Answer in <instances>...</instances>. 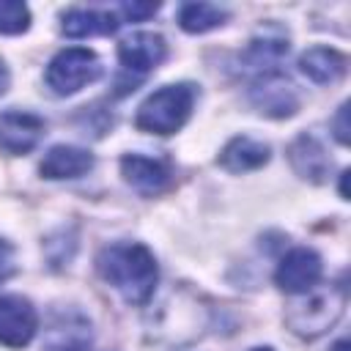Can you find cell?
<instances>
[{
  "instance_id": "1",
  "label": "cell",
  "mask_w": 351,
  "mask_h": 351,
  "mask_svg": "<svg viewBox=\"0 0 351 351\" xmlns=\"http://www.w3.org/2000/svg\"><path fill=\"white\" fill-rule=\"evenodd\" d=\"M96 269L104 282H110L129 304H145L159 280V266L154 252L137 241H118L99 252Z\"/></svg>"
},
{
  "instance_id": "2",
  "label": "cell",
  "mask_w": 351,
  "mask_h": 351,
  "mask_svg": "<svg viewBox=\"0 0 351 351\" xmlns=\"http://www.w3.org/2000/svg\"><path fill=\"white\" fill-rule=\"evenodd\" d=\"M192 104H195V88L186 82H173V85H162L159 90L148 93L145 101L137 107L134 115V126L140 132L148 134H176L192 115Z\"/></svg>"
},
{
  "instance_id": "3",
  "label": "cell",
  "mask_w": 351,
  "mask_h": 351,
  "mask_svg": "<svg viewBox=\"0 0 351 351\" xmlns=\"http://www.w3.org/2000/svg\"><path fill=\"white\" fill-rule=\"evenodd\" d=\"M101 74V60L93 49L88 47H66L60 49L49 66H47V85L58 96H71L99 80Z\"/></svg>"
},
{
  "instance_id": "4",
  "label": "cell",
  "mask_w": 351,
  "mask_h": 351,
  "mask_svg": "<svg viewBox=\"0 0 351 351\" xmlns=\"http://www.w3.org/2000/svg\"><path fill=\"white\" fill-rule=\"evenodd\" d=\"M38 332L36 307L16 293L0 296V346L25 348Z\"/></svg>"
},
{
  "instance_id": "5",
  "label": "cell",
  "mask_w": 351,
  "mask_h": 351,
  "mask_svg": "<svg viewBox=\"0 0 351 351\" xmlns=\"http://www.w3.org/2000/svg\"><path fill=\"white\" fill-rule=\"evenodd\" d=\"M321 258L315 250L310 247H296L291 252L282 255V261L277 263L274 271V282L280 285V291L285 293H307L315 288V282L321 280Z\"/></svg>"
},
{
  "instance_id": "6",
  "label": "cell",
  "mask_w": 351,
  "mask_h": 351,
  "mask_svg": "<svg viewBox=\"0 0 351 351\" xmlns=\"http://www.w3.org/2000/svg\"><path fill=\"white\" fill-rule=\"evenodd\" d=\"M44 137V121L25 110L0 112V151L11 156L30 154Z\"/></svg>"
},
{
  "instance_id": "7",
  "label": "cell",
  "mask_w": 351,
  "mask_h": 351,
  "mask_svg": "<svg viewBox=\"0 0 351 351\" xmlns=\"http://www.w3.org/2000/svg\"><path fill=\"white\" fill-rule=\"evenodd\" d=\"M250 99L258 112L271 115V118H288L299 107V96H296L291 80H285L277 71H266L263 77H258V82L250 90Z\"/></svg>"
},
{
  "instance_id": "8",
  "label": "cell",
  "mask_w": 351,
  "mask_h": 351,
  "mask_svg": "<svg viewBox=\"0 0 351 351\" xmlns=\"http://www.w3.org/2000/svg\"><path fill=\"white\" fill-rule=\"evenodd\" d=\"M167 55V44L159 33H151V30H140V33H132L129 38H123L118 44V58L121 63L129 69V71H137V74H145L151 69H156Z\"/></svg>"
},
{
  "instance_id": "9",
  "label": "cell",
  "mask_w": 351,
  "mask_h": 351,
  "mask_svg": "<svg viewBox=\"0 0 351 351\" xmlns=\"http://www.w3.org/2000/svg\"><path fill=\"white\" fill-rule=\"evenodd\" d=\"M343 293L340 291H335V288H329V293H321V296H313V302H310V307L307 304H302L288 321H291V326L299 332V335H321L324 329H329L335 321H337V315L343 313Z\"/></svg>"
},
{
  "instance_id": "10",
  "label": "cell",
  "mask_w": 351,
  "mask_h": 351,
  "mask_svg": "<svg viewBox=\"0 0 351 351\" xmlns=\"http://www.w3.org/2000/svg\"><path fill=\"white\" fill-rule=\"evenodd\" d=\"M121 176L129 186H134L143 195H159L170 184V167L159 159L140 154H126L121 159Z\"/></svg>"
},
{
  "instance_id": "11",
  "label": "cell",
  "mask_w": 351,
  "mask_h": 351,
  "mask_svg": "<svg viewBox=\"0 0 351 351\" xmlns=\"http://www.w3.org/2000/svg\"><path fill=\"white\" fill-rule=\"evenodd\" d=\"M93 167V154L77 145H52L41 165L38 173L49 181H63V178H80Z\"/></svg>"
},
{
  "instance_id": "12",
  "label": "cell",
  "mask_w": 351,
  "mask_h": 351,
  "mask_svg": "<svg viewBox=\"0 0 351 351\" xmlns=\"http://www.w3.org/2000/svg\"><path fill=\"white\" fill-rule=\"evenodd\" d=\"M346 55L332 47H310L299 55V69L315 85H332L346 74Z\"/></svg>"
},
{
  "instance_id": "13",
  "label": "cell",
  "mask_w": 351,
  "mask_h": 351,
  "mask_svg": "<svg viewBox=\"0 0 351 351\" xmlns=\"http://www.w3.org/2000/svg\"><path fill=\"white\" fill-rule=\"evenodd\" d=\"M118 16L112 11H96V8H69L60 16V30L69 38H85V36H110L118 30Z\"/></svg>"
},
{
  "instance_id": "14",
  "label": "cell",
  "mask_w": 351,
  "mask_h": 351,
  "mask_svg": "<svg viewBox=\"0 0 351 351\" xmlns=\"http://www.w3.org/2000/svg\"><path fill=\"white\" fill-rule=\"evenodd\" d=\"M269 145L258 143L252 137H233L222 154H219V165L230 173H247V170H258L269 162Z\"/></svg>"
},
{
  "instance_id": "15",
  "label": "cell",
  "mask_w": 351,
  "mask_h": 351,
  "mask_svg": "<svg viewBox=\"0 0 351 351\" xmlns=\"http://www.w3.org/2000/svg\"><path fill=\"white\" fill-rule=\"evenodd\" d=\"M291 165L302 178H310V181H321L329 173V156L324 154L318 140H313L307 134H302L291 145Z\"/></svg>"
},
{
  "instance_id": "16",
  "label": "cell",
  "mask_w": 351,
  "mask_h": 351,
  "mask_svg": "<svg viewBox=\"0 0 351 351\" xmlns=\"http://www.w3.org/2000/svg\"><path fill=\"white\" fill-rule=\"evenodd\" d=\"M225 19H228V14H225L219 5H211V3H184V5L178 8V25H181V30H186V33H206V30H214V27H219Z\"/></svg>"
},
{
  "instance_id": "17",
  "label": "cell",
  "mask_w": 351,
  "mask_h": 351,
  "mask_svg": "<svg viewBox=\"0 0 351 351\" xmlns=\"http://www.w3.org/2000/svg\"><path fill=\"white\" fill-rule=\"evenodd\" d=\"M30 27V11L19 0H3L0 3V33L3 36H19Z\"/></svg>"
},
{
  "instance_id": "18",
  "label": "cell",
  "mask_w": 351,
  "mask_h": 351,
  "mask_svg": "<svg viewBox=\"0 0 351 351\" xmlns=\"http://www.w3.org/2000/svg\"><path fill=\"white\" fill-rule=\"evenodd\" d=\"M44 351H90V335L85 332V326H77V329L69 326V335L58 329L52 332Z\"/></svg>"
},
{
  "instance_id": "19",
  "label": "cell",
  "mask_w": 351,
  "mask_h": 351,
  "mask_svg": "<svg viewBox=\"0 0 351 351\" xmlns=\"http://www.w3.org/2000/svg\"><path fill=\"white\" fill-rule=\"evenodd\" d=\"M121 11H123L126 19L140 22V19H148L151 14H156L159 11V3H123Z\"/></svg>"
},
{
  "instance_id": "20",
  "label": "cell",
  "mask_w": 351,
  "mask_h": 351,
  "mask_svg": "<svg viewBox=\"0 0 351 351\" xmlns=\"http://www.w3.org/2000/svg\"><path fill=\"white\" fill-rule=\"evenodd\" d=\"M11 271H14V250H11L8 241L0 239V282L8 280Z\"/></svg>"
},
{
  "instance_id": "21",
  "label": "cell",
  "mask_w": 351,
  "mask_h": 351,
  "mask_svg": "<svg viewBox=\"0 0 351 351\" xmlns=\"http://www.w3.org/2000/svg\"><path fill=\"white\" fill-rule=\"evenodd\" d=\"M335 137H337L343 145H348V101L337 110V118H335Z\"/></svg>"
},
{
  "instance_id": "22",
  "label": "cell",
  "mask_w": 351,
  "mask_h": 351,
  "mask_svg": "<svg viewBox=\"0 0 351 351\" xmlns=\"http://www.w3.org/2000/svg\"><path fill=\"white\" fill-rule=\"evenodd\" d=\"M8 82H11V74H8V66L0 60V96L8 90Z\"/></svg>"
},
{
  "instance_id": "23",
  "label": "cell",
  "mask_w": 351,
  "mask_h": 351,
  "mask_svg": "<svg viewBox=\"0 0 351 351\" xmlns=\"http://www.w3.org/2000/svg\"><path fill=\"white\" fill-rule=\"evenodd\" d=\"M346 181H348V170H343V176H340V195H343V197H348V186H346Z\"/></svg>"
},
{
  "instance_id": "24",
  "label": "cell",
  "mask_w": 351,
  "mask_h": 351,
  "mask_svg": "<svg viewBox=\"0 0 351 351\" xmlns=\"http://www.w3.org/2000/svg\"><path fill=\"white\" fill-rule=\"evenodd\" d=\"M332 351H348V340H337Z\"/></svg>"
},
{
  "instance_id": "25",
  "label": "cell",
  "mask_w": 351,
  "mask_h": 351,
  "mask_svg": "<svg viewBox=\"0 0 351 351\" xmlns=\"http://www.w3.org/2000/svg\"><path fill=\"white\" fill-rule=\"evenodd\" d=\"M250 351H271L269 346H258V348H250Z\"/></svg>"
}]
</instances>
